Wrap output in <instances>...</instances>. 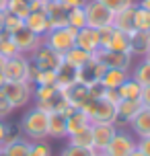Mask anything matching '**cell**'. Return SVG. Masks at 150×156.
<instances>
[{
  "label": "cell",
  "mask_w": 150,
  "mask_h": 156,
  "mask_svg": "<svg viewBox=\"0 0 150 156\" xmlns=\"http://www.w3.org/2000/svg\"><path fill=\"white\" fill-rule=\"evenodd\" d=\"M140 103H142V107H150V86H142Z\"/></svg>",
  "instance_id": "obj_45"
},
{
  "label": "cell",
  "mask_w": 150,
  "mask_h": 156,
  "mask_svg": "<svg viewBox=\"0 0 150 156\" xmlns=\"http://www.w3.org/2000/svg\"><path fill=\"white\" fill-rule=\"evenodd\" d=\"M93 154H95V150L76 148V146H70V144H66V146L60 150V154H58V156H93Z\"/></svg>",
  "instance_id": "obj_37"
},
{
  "label": "cell",
  "mask_w": 150,
  "mask_h": 156,
  "mask_svg": "<svg viewBox=\"0 0 150 156\" xmlns=\"http://www.w3.org/2000/svg\"><path fill=\"white\" fill-rule=\"evenodd\" d=\"M142 109V103L140 101H119L117 103V119L115 125L117 127H127L130 121L136 117V113Z\"/></svg>",
  "instance_id": "obj_18"
},
{
  "label": "cell",
  "mask_w": 150,
  "mask_h": 156,
  "mask_svg": "<svg viewBox=\"0 0 150 156\" xmlns=\"http://www.w3.org/2000/svg\"><path fill=\"white\" fill-rule=\"evenodd\" d=\"M80 109L91 119V123H113L117 119V105L105 101V99H88Z\"/></svg>",
  "instance_id": "obj_2"
},
{
  "label": "cell",
  "mask_w": 150,
  "mask_h": 156,
  "mask_svg": "<svg viewBox=\"0 0 150 156\" xmlns=\"http://www.w3.org/2000/svg\"><path fill=\"white\" fill-rule=\"evenodd\" d=\"M119 99L121 101H140V93H142V86L136 82L134 78H127L123 84L117 88Z\"/></svg>",
  "instance_id": "obj_28"
},
{
  "label": "cell",
  "mask_w": 150,
  "mask_h": 156,
  "mask_svg": "<svg viewBox=\"0 0 150 156\" xmlns=\"http://www.w3.org/2000/svg\"><path fill=\"white\" fill-rule=\"evenodd\" d=\"M62 94H64V99L70 103L72 109H80V107L91 99V94H88V86L82 84V82H76V84L64 88Z\"/></svg>",
  "instance_id": "obj_16"
},
{
  "label": "cell",
  "mask_w": 150,
  "mask_h": 156,
  "mask_svg": "<svg viewBox=\"0 0 150 156\" xmlns=\"http://www.w3.org/2000/svg\"><path fill=\"white\" fill-rule=\"evenodd\" d=\"M4 84H6V78H4V74H2V70H0V90L4 88Z\"/></svg>",
  "instance_id": "obj_49"
},
{
  "label": "cell",
  "mask_w": 150,
  "mask_h": 156,
  "mask_svg": "<svg viewBox=\"0 0 150 156\" xmlns=\"http://www.w3.org/2000/svg\"><path fill=\"white\" fill-rule=\"evenodd\" d=\"M0 33H4V10H0Z\"/></svg>",
  "instance_id": "obj_48"
},
{
  "label": "cell",
  "mask_w": 150,
  "mask_h": 156,
  "mask_svg": "<svg viewBox=\"0 0 150 156\" xmlns=\"http://www.w3.org/2000/svg\"><path fill=\"white\" fill-rule=\"evenodd\" d=\"M68 27L72 29H82L87 27V15H84V6H76L68 10Z\"/></svg>",
  "instance_id": "obj_32"
},
{
  "label": "cell",
  "mask_w": 150,
  "mask_h": 156,
  "mask_svg": "<svg viewBox=\"0 0 150 156\" xmlns=\"http://www.w3.org/2000/svg\"><path fill=\"white\" fill-rule=\"evenodd\" d=\"M19 132L23 138L29 142H41L48 140V113L41 111L39 107L33 105L31 109H27L19 121Z\"/></svg>",
  "instance_id": "obj_1"
},
{
  "label": "cell",
  "mask_w": 150,
  "mask_h": 156,
  "mask_svg": "<svg viewBox=\"0 0 150 156\" xmlns=\"http://www.w3.org/2000/svg\"><path fill=\"white\" fill-rule=\"evenodd\" d=\"M117 133V125L113 123H91V136H93V150L103 152Z\"/></svg>",
  "instance_id": "obj_11"
},
{
  "label": "cell",
  "mask_w": 150,
  "mask_h": 156,
  "mask_svg": "<svg viewBox=\"0 0 150 156\" xmlns=\"http://www.w3.org/2000/svg\"><path fill=\"white\" fill-rule=\"evenodd\" d=\"M62 58H64V62H66V64H70L72 68L80 70L82 66H87V64L93 60V54H88V51H84V49H80V47L74 45L72 49H68Z\"/></svg>",
  "instance_id": "obj_25"
},
{
  "label": "cell",
  "mask_w": 150,
  "mask_h": 156,
  "mask_svg": "<svg viewBox=\"0 0 150 156\" xmlns=\"http://www.w3.org/2000/svg\"><path fill=\"white\" fill-rule=\"evenodd\" d=\"M4 12H8V15H15L19 16V19H25L29 16V12H31V8H29V4H25V2H21V0H8L6 2V8H4Z\"/></svg>",
  "instance_id": "obj_33"
},
{
  "label": "cell",
  "mask_w": 150,
  "mask_h": 156,
  "mask_svg": "<svg viewBox=\"0 0 150 156\" xmlns=\"http://www.w3.org/2000/svg\"><path fill=\"white\" fill-rule=\"evenodd\" d=\"M138 150H140L144 156H150V136H146V138H140V140H138Z\"/></svg>",
  "instance_id": "obj_44"
},
{
  "label": "cell",
  "mask_w": 150,
  "mask_h": 156,
  "mask_svg": "<svg viewBox=\"0 0 150 156\" xmlns=\"http://www.w3.org/2000/svg\"><path fill=\"white\" fill-rule=\"evenodd\" d=\"M107 49H111V51H123V54H130V33H123V31H117V29H115Z\"/></svg>",
  "instance_id": "obj_29"
},
{
  "label": "cell",
  "mask_w": 150,
  "mask_h": 156,
  "mask_svg": "<svg viewBox=\"0 0 150 156\" xmlns=\"http://www.w3.org/2000/svg\"><path fill=\"white\" fill-rule=\"evenodd\" d=\"M10 39L15 41L19 54H23V55H31L33 51H35V49L43 43V37H39V35L31 33L27 27H21L19 31H15L12 35H10Z\"/></svg>",
  "instance_id": "obj_10"
},
{
  "label": "cell",
  "mask_w": 150,
  "mask_h": 156,
  "mask_svg": "<svg viewBox=\"0 0 150 156\" xmlns=\"http://www.w3.org/2000/svg\"><path fill=\"white\" fill-rule=\"evenodd\" d=\"M12 111H15V109H12L10 101L6 99V94L0 90V119H2V121H6L8 117L12 115Z\"/></svg>",
  "instance_id": "obj_40"
},
{
  "label": "cell",
  "mask_w": 150,
  "mask_h": 156,
  "mask_svg": "<svg viewBox=\"0 0 150 156\" xmlns=\"http://www.w3.org/2000/svg\"><path fill=\"white\" fill-rule=\"evenodd\" d=\"M138 148V138L132 132H127L123 127H117V133L113 136L109 146L103 150L105 156H130Z\"/></svg>",
  "instance_id": "obj_5"
},
{
  "label": "cell",
  "mask_w": 150,
  "mask_h": 156,
  "mask_svg": "<svg viewBox=\"0 0 150 156\" xmlns=\"http://www.w3.org/2000/svg\"><path fill=\"white\" fill-rule=\"evenodd\" d=\"M6 2H8V0H0V10H4V8H6Z\"/></svg>",
  "instance_id": "obj_50"
},
{
  "label": "cell",
  "mask_w": 150,
  "mask_h": 156,
  "mask_svg": "<svg viewBox=\"0 0 150 156\" xmlns=\"http://www.w3.org/2000/svg\"><path fill=\"white\" fill-rule=\"evenodd\" d=\"M76 47L84 49L88 54L95 55L99 49H101V43H99V31L97 29H91V27H82L76 31Z\"/></svg>",
  "instance_id": "obj_13"
},
{
  "label": "cell",
  "mask_w": 150,
  "mask_h": 156,
  "mask_svg": "<svg viewBox=\"0 0 150 156\" xmlns=\"http://www.w3.org/2000/svg\"><path fill=\"white\" fill-rule=\"evenodd\" d=\"M93 156H105V154H103V152H95V154H93Z\"/></svg>",
  "instance_id": "obj_54"
},
{
  "label": "cell",
  "mask_w": 150,
  "mask_h": 156,
  "mask_svg": "<svg viewBox=\"0 0 150 156\" xmlns=\"http://www.w3.org/2000/svg\"><path fill=\"white\" fill-rule=\"evenodd\" d=\"M0 55H2L4 60L19 55V49H16L15 41H12L10 35H6V33H0Z\"/></svg>",
  "instance_id": "obj_34"
},
{
  "label": "cell",
  "mask_w": 150,
  "mask_h": 156,
  "mask_svg": "<svg viewBox=\"0 0 150 156\" xmlns=\"http://www.w3.org/2000/svg\"><path fill=\"white\" fill-rule=\"evenodd\" d=\"M29 150H31V142L23 136L2 144V156H29Z\"/></svg>",
  "instance_id": "obj_24"
},
{
  "label": "cell",
  "mask_w": 150,
  "mask_h": 156,
  "mask_svg": "<svg viewBox=\"0 0 150 156\" xmlns=\"http://www.w3.org/2000/svg\"><path fill=\"white\" fill-rule=\"evenodd\" d=\"M21 2H25V4H33L35 0H21Z\"/></svg>",
  "instance_id": "obj_53"
},
{
  "label": "cell",
  "mask_w": 150,
  "mask_h": 156,
  "mask_svg": "<svg viewBox=\"0 0 150 156\" xmlns=\"http://www.w3.org/2000/svg\"><path fill=\"white\" fill-rule=\"evenodd\" d=\"M66 125H68V136H72V133H78L82 129L91 127V119L82 109H72L66 115Z\"/></svg>",
  "instance_id": "obj_22"
},
{
  "label": "cell",
  "mask_w": 150,
  "mask_h": 156,
  "mask_svg": "<svg viewBox=\"0 0 150 156\" xmlns=\"http://www.w3.org/2000/svg\"><path fill=\"white\" fill-rule=\"evenodd\" d=\"M10 129H12V125L0 119V146L6 142V138H8V133H10Z\"/></svg>",
  "instance_id": "obj_42"
},
{
  "label": "cell",
  "mask_w": 150,
  "mask_h": 156,
  "mask_svg": "<svg viewBox=\"0 0 150 156\" xmlns=\"http://www.w3.org/2000/svg\"><path fill=\"white\" fill-rule=\"evenodd\" d=\"M150 51V31H132L130 33V55L142 60Z\"/></svg>",
  "instance_id": "obj_12"
},
{
  "label": "cell",
  "mask_w": 150,
  "mask_h": 156,
  "mask_svg": "<svg viewBox=\"0 0 150 156\" xmlns=\"http://www.w3.org/2000/svg\"><path fill=\"white\" fill-rule=\"evenodd\" d=\"M130 78H134L140 86H150V62L148 60H138V64L132 66Z\"/></svg>",
  "instance_id": "obj_27"
},
{
  "label": "cell",
  "mask_w": 150,
  "mask_h": 156,
  "mask_svg": "<svg viewBox=\"0 0 150 156\" xmlns=\"http://www.w3.org/2000/svg\"><path fill=\"white\" fill-rule=\"evenodd\" d=\"M99 31V43H101V49H107L109 47V41L113 37V31H115V27L109 25V27H103V29H97Z\"/></svg>",
  "instance_id": "obj_39"
},
{
  "label": "cell",
  "mask_w": 150,
  "mask_h": 156,
  "mask_svg": "<svg viewBox=\"0 0 150 156\" xmlns=\"http://www.w3.org/2000/svg\"><path fill=\"white\" fill-rule=\"evenodd\" d=\"M43 2H55V0H43Z\"/></svg>",
  "instance_id": "obj_56"
},
{
  "label": "cell",
  "mask_w": 150,
  "mask_h": 156,
  "mask_svg": "<svg viewBox=\"0 0 150 156\" xmlns=\"http://www.w3.org/2000/svg\"><path fill=\"white\" fill-rule=\"evenodd\" d=\"M0 156H2V146H0Z\"/></svg>",
  "instance_id": "obj_57"
},
{
  "label": "cell",
  "mask_w": 150,
  "mask_h": 156,
  "mask_svg": "<svg viewBox=\"0 0 150 156\" xmlns=\"http://www.w3.org/2000/svg\"><path fill=\"white\" fill-rule=\"evenodd\" d=\"M138 4L142 8H146V10H150V0H138Z\"/></svg>",
  "instance_id": "obj_47"
},
{
  "label": "cell",
  "mask_w": 150,
  "mask_h": 156,
  "mask_svg": "<svg viewBox=\"0 0 150 156\" xmlns=\"http://www.w3.org/2000/svg\"><path fill=\"white\" fill-rule=\"evenodd\" d=\"M21 27H25L23 19H19V16H15V15L4 12V33H6V35H12V33L19 31Z\"/></svg>",
  "instance_id": "obj_35"
},
{
  "label": "cell",
  "mask_w": 150,
  "mask_h": 156,
  "mask_svg": "<svg viewBox=\"0 0 150 156\" xmlns=\"http://www.w3.org/2000/svg\"><path fill=\"white\" fill-rule=\"evenodd\" d=\"M88 0H62V4L66 8H76V6H84Z\"/></svg>",
  "instance_id": "obj_46"
},
{
  "label": "cell",
  "mask_w": 150,
  "mask_h": 156,
  "mask_svg": "<svg viewBox=\"0 0 150 156\" xmlns=\"http://www.w3.org/2000/svg\"><path fill=\"white\" fill-rule=\"evenodd\" d=\"M29 156H54V150L45 140L41 142H31V150H29Z\"/></svg>",
  "instance_id": "obj_36"
},
{
  "label": "cell",
  "mask_w": 150,
  "mask_h": 156,
  "mask_svg": "<svg viewBox=\"0 0 150 156\" xmlns=\"http://www.w3.org/2000/svg\"><path fill=\"white\" fill-rule=\"evenodd\" d=\"M105 66H103L99 60H95V55H93V60L87 64V66H82L78 70V82H82V84H93V82H97V80H101V76L105 74Z\"/></svg>",
  "instance_id": "obj_19"
},
{
  "label": "cell",
  "mask_w": 150,
  "mask_h": 156,
  "mask_svg": "<svg viewBox=\"0 0 150 156\" xmlns=\"http://www.w3.org/2000/svg\"><path fill=\"white\" fill-rule=\"evenodd\" d=\"M99 2H101V4H105L111 12H119V10H123V8L132 6L136 0H99Z\"/></svg>",
  "instance_id": "obj_38"
},
{
  "label": "cell",
  "mask_w": 150,
  "mask_h": 156,
  "mask_svg": "<svg viewBox=\"0 0 150 156\" xmlns=\"http://www.w3.org/2000/svg\"><path fill=\"white\" fill-rule=\"evenodd\" d=\"M84 15H87V27L91 29H103L113 25V16L115 12H111L109 8L101 4L99 0H88L84 4Z\"/></svg>",
  "instance_id": "obj_6"
},
{
  "label": "cell",
  "mask_w": 150,
  "mask_h": 156,
  "mask_svg": "<svg viewBox=\"0 0 150 156\" xmlns=\"http://www.w3.org/2000/svg\"><path fill=\"white\" fill-rule=\"evenodd\" d=\"M48 138L54 140H66L68 138V125H66V115L52 111L48 113Z\"/></svg>",
  "instance_id": "obj_15"
},
{
  "label": "cell",
  "mask_w": 150,
  "mask_h": 156,
  "mask_svg": "<svg viewBox=\"0 0 150 156\" xmlns=\"http://www.w3.org/2000/svg\"><path fill=\"white\" fill-rule=\"evenodd\" d=\"M134 8H136V2L132 6L115 12V16H113V27H115L117 31H123V33L134 31Z\"/></svg>",
  "instance_id": "obj_23"
},
{
  "label": "cell",
  "mask_w": 150,
  "mask_h": 156,
  "mask_svg": "<svg viewBox=\"0 0 150 156\" xmlns=\"http://www.w3.org/2000/svg\"><path fill=\"white\" fill-rule=\"evenodd\" d=\"M130 156H144V154H142V152H140V150H138V148H136V150H134V152H132V154H130Z\"/></svg>",
  "instance_id": "obj_51"
},
{
  "label": "cell",
  "mask_w": 150,
  "mask_h": 156,
  "mask_svg": "<svg viewBox=\"0 0 150 156\" xmlns=\"http://www.w3.org/2000/svg\"><path fill=\"white\" fill-rule=\"evenodd\" d=\"M95 60H99L105 68H117V70H126V72H130L134 66V58L130 54L111 51V49H99L95 54Z\"/></svg>",
  "instance_id": "obj_9"
},
{
  "label": "cell",
  "mask_w": 150,
  "mask_h": 156,
  "mask_svg": "<svg viewBox=\"0 0 150 156\" xmlns=\"http://www.w3.org/2000/svg\"><path fill=\"white\" fill-rule=\"evenodd\" d=\"M105 86H103L101 80H97V82H93V84H88V94H91V99H103L105 97Z\"/></svg>",
  "instance_id": "obj_41"
},
{
  "label": "cell",
  "mask_w": 150,
  "mask_h": 156,
  "mask_svg": "<svg viewBox=\"0 0 150 156\" xmlns=\"http://www.w3.org/2000/svg\"><path fill=\"white\" fill-rule=\"evenodd\" d=\"M2 93L6 94L12 109H23L33 103V84L31 82H6Z\"/></svg>",
  "instance_id": "obj_7"
},
{
  "label": "cell",
  "mask_w": 150,
  "mask_h": 156,
  "mask_svg": "<svg viewBox=\"0 0 150 156\" xmlns=\"http://www.w3.org/2000/svg\"><path fill=\"white\" fill-rule=\"evenodd\" d=\"M66 140H68L70 146L93 150V136H91V127H87V129H82V132H78V133H72V136L66 138Z\"/></svg>",
  "instance_id": "obj_30"
},
{
  "label": "cell",
  "mask_w": 150,
  "mask_h": 156,
  "mask_svg": "<svg viewBox=\"0 0 150 156\" xmlns=\"http://www.w3.org/2000/svg\"><path fill=\"white\" fill-rule=\"evenodd\" d=\"M134 31H150V10L136 2L134 8Z\"/></svg>",
  "instance_id": "obj_31"
},
{
  "label": "cell",
  "mask_w": 150,
  "mask_h": 156,
  "mask_svg": "<svg viewBox=\"0 0 150 156\" xmlns=\"http://www.w3.org/2000/svg\"><path fill=\"white\" fill-rule=\"evenodd\" d=\"M25 27L29 29L31 33L39 35V37H45L48 31L52 29L49 27V19L43 10H35V12H29V16L25 19Z\"/></svg>",
  "instance_id": "obj_20"
},
{
  "label": "cell",
  "mask_w": 150,
  "mask_h": 156,
  "mask_svg": "<svg viewBox=\"0 0 150 156\" xmlns=\"http://www.w3.org/2000/svg\"><path fill=\"white\" fill-rule=\"evenodd\" d=\"M127 78H130V72L117 70V68H107L105 74L101 76V82H103L105 88H119Z\"/></svg>",
  "instance_id": "obj_26"
},
{
  "label": "cell",
  "mask_w": 150,
  "mask_h": 156,
  "mask_svg": "<svg viewBox=\"0 0 150 156\" xmlns=\"http://www.w3.org/2000/svg\"><path fill=\"white\" fill-rule=\"evenodd\" d=\"M68 10L62 4V0H55V2H45V8L43 12L48 15L49 19V27L52 29H58V27H66L68 25Z\"/></svg>",
  "instance_id": "obj_14"
},
{
  "label": "cell",
  "mask_w": 150,
  "mask_h": 156,
  "mask_svg": "<svg viewBox=\"0 0 150 156\" xmlns=\"http://www.w3.org/2000/svg\"><path fill=\"white\" fill-rule=\"evenodd\" d=\"M2 74L6 78V82H29V76H31V60H29V55L19 54L15 58L4 60Z\"/></svg>",
  "instance_id": "obj_4"
},
{
  "label": "cell",
  "mask_w": 150,
  "mask_h": 156,
  "mask_svg": "<svg viewBox=\"0 0 150 156\" xmlns=\"http://www.w3.org/2000/svg\"><path fill=\"white\" fill-rule=\"evenodd\" d=\"M78 82V70L76 68H72L70 64L62 62L60 64V68L55 70V86L64 90V88H68V86L76 84Z\"/></svg>",
  "instance_id": "obj_21"
},
{
  "label": "cell",
  "mask_w": 150,
  "mask_h": 156,
  "mask_svg": "<svg viewBox=\"0 0 150 156\" xmlns=\"http://www.w3.org/2000/svg\"><path fill=\"white\" fill-rule=\"evenodd\" d=\"M105 101H109V103H113V105H117L121 99H119V93H117V88H107L105 90V97H103Z\"/></svg>",
  "instance_id": "obj_43"
},
{
  "label": "cell",
  "mask_w": 150,
  "mask_h": 156,
  "mask_svg": "<svg viewBox=\"0 0 150 156\" xmlns=\"http://www.w3.org/2000/svg\"><path fill=\"white\" fill-rule=\"evenodd\" d=\"M2 66H4V58L0 55V70H2Z\"/></svg>",
  "instance_id": "obj_52"
},
{
  "label": "cell",
  "mask_w": 150,
  "mask_h": 156,
  "mask_svg": "<svg viewBox=\"0 0 150 156\" xmlns=\"http://www.w3.org/2000/svg\"><path fill=\"white\" fill-rule=\"evenodd\" d=\"M130 132L134 133L136 138H146L150 136V107H142V109L136 113V117L130 121Z\"/></svg>",
  "instance_id": "obj_17"
},
{
  "label": "cell",
  "mask_w": 150,
  "mask_h": 156,
  "mask_svg": "<svg viewBox=\"0 0 150 156\" xmlns=\"http://www.w3.org/2000/svg\"><path fill=\"white\" fill-rule=\"evenodd\" d=\"M43 43L48 47H52L55 54L64 55L68 49L76 45V29L72 27H58V29H49L48 35L43 37Z\"/></svg>",
  "instance_id": "obj_3"
},
{
  "label": "cell",
  "mask_w": 150,
  "mask_h": 156,
  "mask_svg": "<svg viewBox=\"0 0 150 156\" xmlns=\"http://www.w3.org/2000/svg\"><path fill=\"white\" fill-rule=\"evenodd\" d=\"M144 60H148V62H150V51H148V55H146V58H144Z\"/></svg>",
  "instance_id": "obj_55"
},
{
  "label": "cell",
  "mask_w": 150,
  "mask_h": 156,
  "mask_svg": "<svg viewBox=\"0 0 150 156\" xmlns=\"http://www.w3.org/2000/svg\"><path fill=\"white\" fill-rule=\"evenodd\" d=\"M31 64L37 70H58L60 64L64 62V58L60 54H55L52 47H48L45 43H41L31 55H29Z\"/></svg>",
  "instance_id": "obj_8"
}]
</instances>
